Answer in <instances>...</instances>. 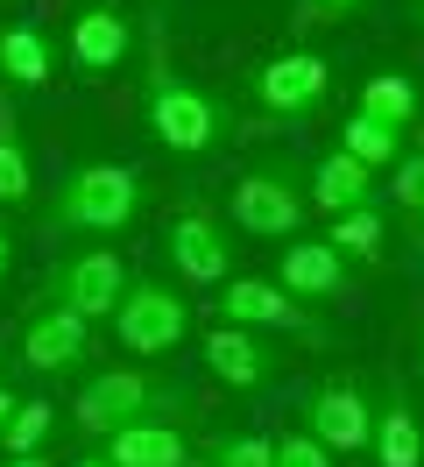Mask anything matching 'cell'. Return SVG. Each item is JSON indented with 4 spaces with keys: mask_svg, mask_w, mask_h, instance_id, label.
<instances>
[{
    "mask_svg": "<svg viewBox=\"0 0 424 467\" xmlns=\"http://www.w3.org/2000/svg\"><path fill=\"white\" fill-rule=\"evenodd\" d=\"M326 92H333V71H326V57H311V50H283V57L254 64V107H262L269 120L318 114Z\"/></svg>",
    "mask_w": 424,
    "mask_h": 467,
    "instance_id": "cell-6",
    "label": "cell"
},
{
    "mask_svg": "<svg viewBox=\"0 0 424 467\" xmlns=\"http://www.w3.org/2000/svg\"><path fill=\"white\" fill-rule=\"evenodd\" d=\"M418 15H424V7H418Z\"/></svg>",
    "mask_w": 424,
    "mask_h": 467,
    "instance_id": "cell-33",
    "label": "cell"
},
{
    "mask_svg": "<svg viewBox=\"0 0 424 467\" xmlns=\"http://www.w3.org/2000/svg\"><path fill=\"white\" fill-rule=\"evenodd\" d=\"M0 467H50V461H43V453H7Z\"/></svg>",
    "mask_w": 424,
    "mask_h": 467,
    "instance_id": "cell-29",
    "label": "cell"
},
{
    "mask_svg": "<svg viewBox=\"0 0 424 467\" xmlns=\"http://www.w3.org/2000/svg\"><path fill=\"white\" fill-rule=\"evenodd\" d=\"M7 410H15V389L0 382V432H7Z\"/></svg>",
    "mask_w": 424,
    "mask_h": 467,
    "instance_id": "cell-30",
    "label": "cell"
},
{
    "mask_svg": "<svg viewBox=\"0 0 424 467\" xmlns=\"http://www.w3.org/2000/svg\"><path fill=\"white\" fill-rule=\"evenodd\" d=\"M367 453L382 467H424V425H418V404L396 389L389 404L375 410V432H367Z\"/></svg>",
    "mask_w": 424,
    "mask_h": 467,
    "instance_id": "cell-16",
    "label": "cell"
},
{
    "mask_svg": "<svg viewBox=\"0 0 424 467\" xmlns=\"http://www.w3.org/2000/svg\"><path fill=\"white\" fill-rule=\"evenodd\" d=\"M382 213L375 205H354V213H333V234H326V248H339L346 263H382Z\"/></svg>",
    "mask_w": 424,
    "mask_h": 467,
    "instance_id": "cell-21",
    "label": "cell"
},
{
    "mask_svg": "<svg viewBox=\"0 0 424 467\" xmlns=\"http://www.w3.org/2000/svg\"><path fill=\"white\" fill-rule=\"evenodd\" d=\"M50 71H57V50L36 22L0 29V86H50Z\"/></svg>",
    "mask_w": 424,
    "mask_h": 467,
    "instance_id": "cell-17",
    "label": "cell"
},
{
    "mask_svg": "<svg viewBox=\"0 0 424 467\" xmlns=\"http://www.w3.org/2000/svg\"><path fill=\"white\" fill-rule=\"evenodd\" d=\"M7 276H15V234L0 227V284H7Z\"/></svg>",
    "mask_w": 424,
    "mask_h": 467,
    "instance_id": "cell-28",
    "label": "cell"
},
{
    "mask_svg": "<svg viewBox=\"0 0 424 467\" xmlns=\"http://www.w3.org/2000/svg\"><path fill=\"white\" fill-rule=\"evenodd\" d=\"M113 333H120L128 354H170V348H184V333H191V305L170 291V284L135 276L128 297L113 305Z\"/></svg>",
    "mask_w": 424,
    "mask_h": 467,
    "instance_id": "cell-5",
    "label": "cell"
},
{
    "mask_svg": "<svg viewBox=\"0 0 424 467\" xmlns=\"http://www.w3.org/2000/svg\"><path fill=\"white\" fill-rule=\"evenodd\" d=\"M269 467H333V453H326L311 432H290V439H276V461Z\"/></svg>",
    "mask_w": 424,
    "mask_h": 467,
    "instance_id": "cell-26",
    "label": "cell"
},
{
    "mask_svg": "<svg viewBox=\"0 0 424 467\" xmlns=\"http://www.w3.org/2000/svg\"><path fill=\"white\" fill-rule=\"evenodd\" d=\"M36 192V171H28V142L15 114H7V99H0V205H22Z\"/></svg>",
    "mask_w": 424,
    "mask_h": 467,
    "instance_id": "cell-22",
    "label": "cell"
},
{
    "mask_svg": "<svg viewBox=\"0 0 424 467\" xmlns=\"http://www.w3.org/2000/svg\"><path fill=\"white\" fill-rule=\"evenodd\" d=\"M339 156H354L361 171H389L396 156H403V128H382V120H367V114L339 120Z\"/></svg>",
    "mask_w": 424,
    "mask_h": 467,
    "instance_id": "cell-19",
    "label": "cell"
},
{
    "mask_svg": "<svg viewBox=\"0 0 424 467\" xmlns=\"http://www.w3.org/2000/svg\"><path fill=\"white\" fill-rule=\"evenodd\" d=\"M311 199L326 213H354V205H375V171H361L354 156H318L311 163Z\"/></svg>",
    "mask_w": 424,
    "mask_h": 467,
    "instance_id": "cell-18",
    "label": "cell"
},
{
    "mask_svg": "<svg viewBox=\"0 0 424 467\" xmlns=\"http://www.w3.org/2000/svg\"><path fill=\"white\" fill-rule=\"evenodd\" d=\"M269 461H276V439H262V432L212 439V446H205V467H269Z\"/></svg>",
    "mask_w": 424,
    "mask_h": 467,
    "instance_id": "cell-24",
    "label": "cell"
},
{
    "mask_svg": "<svg viewBox=\"0 0 424 467\" xmlns=\"http://www.w3.org/2000/svg\"><path fill=\"white\" fill-rule=\"evenodd\" d=\"M71 467H113V461H107V453H85V461H71Z\"/></svg>",
    "mask_w": 424,
    "mask_h": 467,
    "instance_id": "cell-31",
    "label": "cell"
},
{
    "mask_svg": "<svg viewBox=\"0 0 424 467\" xmlns=\"http://www.w3.org/2000/svg\"><path fill=\"white\" fill-rule=\"evenodd\" d=\"M418 149H424V120H418Z\"/></svg>",
    "mask_w": 424,
    "mask_h": 467,
    "instance_id": "cell-32",
    "label": "cell"
},
{
    "mask_svg": "<svg viewBox=\"0 0 424 467\" xmlns=\"http://www.w3.org/2000/svg\"><path fill=\"white\" fill-rule=\"evenodd\" d=\"M128 50H135V15H128L120 0H92L78 22H71V64H78V78L120 71Z\"/></svg>",
    "mask_w": 424,
    "mask_h": 467,
    "instance_id": "cell-12",
    "label": "cell"
},
{
    "mask_svg": "<svg viewBox=\"0 0 424 467\" xmlns=\"http://www.w3.org/2000/svg\"><path fill=\"white\" fill-rule=\"evenodd\" d=\"M354 114L382 120V128H410V120H418V86L396 78V71H375L361 86V107H354Z\"/></svg>",
    "mask_w": 424,
    "mask_h": 467,
    "instance_id": "cell-20",
    "label": "cell"
},
{
    "mask_svg": "<svg viewBox=\"0 0 424 467\" xmlns=\"http://www.w3.org/2000/svg\"><path fill=\"white\" fill-rule=\"evenodd\" d=\"M233 220H241V234H254V241L297 234L305 227V192H297V177L283 171V163L248 171L241 184H233Z\"/></svg>",
    "mask_w": 424,
    "mask_h": 467,
    "instance_id": "cell-7",
    "label": "cell"
},
{
    "mask_svg": "<svg viewBox=\"0 0 424 467\" xmlns=\"http://www.w3.org/2000/svg\"><path fill=\"white\" fill-rule=\"evenodd\" d=\"M141 120L170 156H205L226 135V107L212 92H198L163 50V22H149V64H141Z\"/></svg>",
    "mask_w": 424,
    "mask_h": 467,
    "instance_id": "cell-1",
    "label": "cell"
},
{
    "mask_svg": "<svg viewBox=\"0 0 424 467\" xmlns=\"http://www.w3.org/2000/svg\"><path fill=\"white\" fill-rule=\"evenodd\" d=\"M276 284L290 297H305V305H326V297H346L354 263H346L339 248H326V241H290L283 263H276Z\"/></svg>",
    "mask_w": 424,
    "mask_h": 467,
    "instance_id": "cell-13",
    "label": "cell"
},
{
    "mask_svg": "<svg viewBox=\"0 0 424 467\" xmlns=\"http://www.w3.org/2000/svg\"><path fill=\"white\" fill-rule=\"evenodd\" d=\"M92 354V319H78L71 305H36L22 326V361L36 376H71Z\"/></svg>",
    "mask_w": 424,
    "mask_h": 467,
    "instance_id": "cell-11",
    "label": "cell"
},
{
    "mask_svg": "<svg viewBox=\"0 0 424 467\" xmlns=\"http://www.w3.org/2000/svg\"><path fill=\"white\" fill-rule=\"evenodd\" d=\"M220 326H248V333H297L305 348H326V319L311 312L305 297H290L283 284H262V276H226L220 297H212Z\"/></svg>",
    "mask_w": 424,
    "mask_h": 467,
    "instance_id": "cell-4",
    "label": "cell"
},
{
    "mask_svg": "<svg viewBox=\"0 0 424 467\" xmlns=\"http://www.w3.org/2000/svg\"><path fill=\"white\" fill-rule=\"evenodd\" d=\"M354 7H361V0H305V7H297V29H318V22H346Z\"/></svg>",
    "mask_w": 424,
    "mask_h": 467,
    "instance_id": "cell-27",
    "label": "cell"
},
{
    "mask_svg": "<svg viewBox=\"0 0 424 467\" xmlns=\"http://www.w3.org/2000/svg\"><path fill=\"white\" fill-rule=\"evenodd\" d=\"M198 354H205V368H212L226 389H262V382L276 376L269 340H262V333H248V326H212V333L198 340Z\"/></svg>",
    "mask_w": 424,
    "mask_h": 467,
    "instance_id": "cell-14",
    "label": "cell"
},
{
    "mask_svg": "<svg viewBox=\"0 0 424 467\" xmlns=\"http://www.w3.org/2000/svg\"><path fill=\"white\" fill-rule=\"evenodd\" d=\"M305 432L326 446V453H361L367 432H375V404H367L361 382H318L305 397Z\"/></svg>",
    "mask_w": 424,
    "mask_h": 467,
    "instance_id": "cell-9",
    "label": "cell"
},
{
    "mask_svg": "<svg viewBox=\"0 0 424 467\" xmlns=\"http://www.w3.org/2000/svg\"><path fill=\"white\" fill-rule=\"evenodd\" d=\"M113 467H191V446H184V432L170 425V418H135V425H120V432H107V446H99Z\"/></svg>",
    "mask_w": 424,
    "mask_h": 467,
    "instance_id": "cell-15",
    "label": "cell"
},
{
    "mask_svg": "<svg viewBox=\"0 0 424 467\" xmlns=\"http://www.w3.org/2000/svg\"><path fill=\"white\" fill-rule=\"evenodd\" d=\"M50 432H57V410L43 404V397H15L0 446H7V453H43V446H50Z\"/></svg>",
    "mask_w": 424,
    "mask_h": 467,
    "instance_id": "cell-23",
    "label": "cell"
},
{
    "mask_svg": "<svg viewBox=\"0 0 424 467\" xmlns=\"http://www.w3.org/2000/svg\"><path fill=\"white\" fill-rule=\"evenodd\" d=\"M170 404H191L184 389H170V382L141 376V368H107V376H92L78 389V404H71V418H78L92 439L120 432V425H135V418H156V410Z\"/></svg>",
    "mask_w": 424,
    "mask_h": 467,
    "instance_id": "cell-3",
    "label": "cell"
},
{
    "mask_svg": "<svg viewBox=\"0 0 424 467\" xmlns=\"http://www.w3.org/2000/svg\"><path fill=\"white\" fill-rule=\"evenodd\" d=\"M120 297H128V263L113 248H78L71 263L50 269V305H71L78 319H113Z\"/></svg>",
    "mask_w": 424,
    "mask_h": 467,
    "instance_id": "cell-8",
    "label": "cell"
},
{
    "mask_svg": "<svg viewBox=\"0 0 424 467\" xmlns=\"http://www.w3.org/2000/svg\"><path fill=\"white\" fill-rule=\"evenodd\" d=\"M389 171H396V177H389V184H396V205H403V213H410V220L424 227V149L396 156Z\"/></svg>",
    "mask_w": 424,
    "mask_h": 467,
    "instance_id": "cell-25",
    "label": "cell"
},
{
    "mask_svg": "<svg viewBox=\"0 0 424 467\" xmlns=\"http://www.w3.org/2000/svg\"><path fill=\"white\" fill-rule=\"evenodd\" d=\"M141 199L149 192L128 163H78L50 199V234H128Z\"/></svg>",
    "mask_w": 424,
    "mask_h": 467,
    "instance_id": "cell-2",
    "label": "cell"
},
{
    "mask_svg": "<svg viewBox=\"0 0 424 467\" xmlns=\"http://www.w3.org/2000/svg\"><path fill=\"white\" fill-rule=\"evenodd\" d=\"M163 255L184 284H226V276H233V241L220 234V220H212L205 205H184V213L170 220Z\"/></svg>",
    "mask_w": 424,
    "mask_h": 467,
    "instance_id": "cell-10",
    "label": "cell"
}]
</instances>
